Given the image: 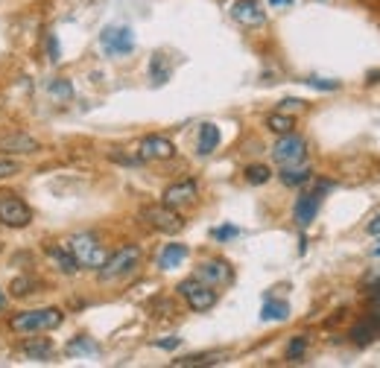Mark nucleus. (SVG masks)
Masks as SVG:
<instances>
[{"instance_id":"1","label":"nucleus","mask_w":380,"mask_h":368,"mask_svg":"<svg viewBox=\"0 0 380 368\" xmlns=\"http://www.w3.org/2000/svg\"><path fill=\"white\" fill-rule=\"evenodd\" d=\"M62 322H64V313L59 307H42V310L15 313L9 319V327H12V333H18V336H33V333L53 331Z\"/></svg>"},{"instance_id":"2","label":"nucleus","mask_w":380,"mask_h":368,"mask_svg":"<svg viewBox=\"0 0 380 368\" xmlns=\"http://www.w3.org/2000/svg\"><path fill=\"white\" fill-rule=\"evenodd\" d=\"M68 248H71V255L76 257V263H80L82 269H100L109 257V252L102 248V243L94 234H73L68 240Z\"/></svg>"},{"instance_id":"3","label":"nucleus","mask_w":380,"mask_h":368,"mask_svg":"<svg viewBox=\"0 0 380 368\" xmlns=\"http://www.w3.org/2000/svg\"><path fill=\"white\" fill-rule=\"evenodd\" d=\"M33 222V208L18 193L0 190V226L6 228H27Z\"/></svg>"},{"instance_id":"4","label":"nucleus","mask_w":380,"mask_h":368,"mask_svg":"<svg viewBox=\"0 0 380 368\" xmlns=\"http://www.w3.org/2000/svg\"><path fill=\"white\" fill-rule=\"evenodd\" d=\"M138 260H141V248H138V246L117 248V252L109 255L106 263H102V266L97 269L100 281H117V278H123V275H129V272L138 266Z\"/></svg>"},{"instance_id":"5","label":"nucleus","mask_w":380,"mask_h":368,"mask_svg":"<svg viewBox=\"0 0 380 368\" xmlns=\"http://www.w3.org/2000/svg\"><path fill=\"white\" fill-rule=\"evenodd\" d=\"M141 219L147 222L152 231H161V234H179L181 228H185V219L179 217V210L164 205V202L161 205H147L141 210Z\"/></svg>"},{"instance_id":"6","label":"nucleus","mask_w":380,"mask_h":368,"mask_svg":"<svg viewBox=\"0 0 380 368\" xmlns=\"http://www.w3.org/2000/svg\"><path fill=\"white\" fill-rule=\"evenodd\" d=\"M176 289H179V295L188 301V307H190L193 313H208V310L217 304V289L208 286V284H202L199 278L181 281Z\"/></svg>"},{"instance_id":"7","label":"nucleus","mask_w":380,"mask_h":368,"mask_svg":"<svg viewBox=\"0 0 380 368\" xmlns=\"http://www.w3.org/2000/svg\"><path fill=\"white\" fill-rule=\"evenodd\" d=\"M272 158L275 164L281 167H293V164H301L307 158V140L296 135V131H290V135H281L278 143L272 147Z\"/></svg>"},{"instance_id":"8","label":"nucleus","mask_w":380,"mask_h":368,"mask_svg":"<svg viewBox=\"0 0 380 368\" xmlns=\"http://www.w3.org/2000/svg\"><path fill=\"white\" fill-rule=\"evenodd\" d=\"M100 44L109 56H126V53L135 50V35L129 26H106L100 35Z\"/></svg>"},{"instance_id":"9","label":"nucleus","mask_w":380,"mask_h":368,"mask_svg":"<svg viewBox=\"0 0 380 368\" xmlns=\"http://www.w3.org/2000/svg\"><path fill=\"white\" fill-rule=\"evenodd\" d=\"M193 278H199L202 284H208V286H226V284H231V266L222 257H214V260H202L199 266H196V275Z\"/></svg>"},{"instance_id":"10","label":"nucleus","mask_w":380,"mask_h":368,"mask_svg":"<svg viewBox=\"0 0 380 368\" xmlns=\"http://www.w3.org/2000/svg\"><path fill=\"white\" fill-rule=\"evenodd\" d=\"M176 155V147L170 138H161V135H147L141 140L138 147V158L141 161H170Z\"/></svg>"},{"instance_id":"11","label":"nucleus","mask_w":380,"mask_h":368,"mask_svg":"<svg viewBox=\"0 0 380 368\" xmlns=\"http://www.w3.org/2000/svg\"><path fill=\"white\" fill-rule=\"evenodd\" d=\"M196 196H199V184H196L193 178H185V181L170 184V187L164 190V196H161V202L179 210V208H185V205H193Z\"/></svg>"},{"instance_id":"12","label":"nucleus","mask_w":380,"mask_h":368,"mask_svg":"<svg viewBox=\"0 0 380 368\" xmlns=\"http://www.w3.org/2000/svg\"><path fill=\"white\" fill-rule=\"evenodd\" d=\"M231 18L240 26H264L266 12L260 9L257 0H237V3H231Z\"/></svg>"},{"instance_id":"13","label":"nucleus","mask_w":380,"mask_h":368,"mask_svg":"<svg viewBox=\"0 0 380 368\" xmlns=\"http://www.w3.org/2000/svg\"><path fill=\"white\" fill-rule=\"evenodd\" d=\"M351 342L354 345H360V348H365V345H372V342L380 336V310H374L372 315H365L363 322H357L351 327Z\"/></svg>"},{"instance_id":"14","label":"nucleus","mask_w":380,"mask_h":368,"mask_svg":"<svg viewBox=\"0 0 380 368\" xmlns=\"http://www.w3.org/2000/svg\"><path fill=\"white\" fill-rule=\"evenodd\" d=\"M38 149V140L24 135V131H6L0 135V152L3 155H30Z\"/></svg>"},{"instance_id":"15","label":"nucleus","mask_w":380,"mask_h":368,"mask_svg":"<svg viewBox=\"0 0 380 368\" xmlns=\"http://www.w3.org/2000/svg\"><path fill=\"white\" fill-rule=\"evenodd\" d=\"M319 205H322V196L319 193H301L296 199V208H293V217L301 228H307L313 219L319 214Z\"/></svg>"},{"instance_id":"16","label":"nucleus","mask_w":380,"mask_h":368,"mask_svg":"<svg viewBox=\"0 0 380 368\" xmlns=\"http://www.w3.org/2000/svg\"><path fill=\"white\" fill-rule=\"evenodd\" d=\"M21 353L27 360H38V362H47L50 357H53V342L44 339V336H27L21 342Z\"/></svg>"},{"instance_id":"17","label":"nucleus","mask_w":380,"mask_h":368,"mask_svg":"<svg viewBox=\"0 0 380 368\" xmlns=\"http://www.w3.org/2000/svg\"><path fill=\"white\" fill-rule=\"evenodd\" d=\"M47 257L56 263V269H62L64 275H76L80 272V263L71 255V248H59V246H47Z\"/></svg>"},{"instance_id":"18","label":"nucleus","mask_w":380,"mask_h":368,"mask_svg":"<svg viewBox=\"0 0 380 368\" xmlns=\"http://www.w3.org/2000/svg\"><path fill=\"white\" fill-rule=\"evenodd\" d=\"M188 257V246L185 243H167L159 255V266L161 269H176L181 260Z\"/></svg>"},{"instance_id":"19","label":"nucleus","mask_w":380,"mask_h":368,"mask_svg":"<svg viewBox=\"0 0 380 368\" xmlns=\"http://www.w3.org/2000/svg\"><path fill=\"white\" fill-rule=\"evenodd\" d=\"M217 147H219V129L214 123H202L199 126V140H196V152L211 155Z\"/></svg>"},{"instance_id":"20","label":"nucleus","mask_w":380,"mask_h":368,"mask_svg":"<svg viewBox=\"0 0 380 368\" xmlns=\"http://www.w3.org/2000/svg\"><path fill=\"white\" fill-rule=\"evenodd\" d=\"M310 176H313V169L310 167H301V164H293V167H284L281 169V181L287 184V187H298V184L310 181Z\"/></svg>"},{"instance_id":"21","label":"nucleus","mask_w":380,"mask_h":368,"mask_svg":"<svg viewBox=\"0 0 380 368\" xmlns=\"http://www.w3.org/2000/svg\"><path fill=\"white\" fill-rule=\"evenodd\" d=\"M260 319L264 322H287L290 319V304H287V301H266L264 310H260Z\"/></svg>"},{"instance_id":"22","label":"nucleus","mask_w":380,"mask_h":368,"mask_svg":"<svg viewBox=\"0 0 380 368\" xmlns=\"http://www.w3.org/2000/svg\"><path fill=\"white\" fill-rule=\"evenodd\" d=\"M266 126H269V131H275V135H290L296 129V117H290L287 111H275L266 117Z\"/></svg>"},{"instance_id":"23","label":"nucleus","mask_w":380,"mask_h":368,"mask_svg":"<svg viewBox=\"0 0 380 368\" xmlns=\"http://www.w3.org/2000/svg\"><path fill=\"white\" fill-rule=\"evenodd\" d=\"M150 79H152L155 85H164L167 79H170V62H167L164 53H155V56H152V62H150Z\"/></svg>"},{"instance_id":"24","label":"nucleus","mask_w":380,"mask_h":368,"mask_svg":"<svg viewBox=\"0 0 380 368\" xmlns=\"http://www.w3.org/2000/svg\"><path fill=\"white\" fill-rule=\"evenodd\" d=\"M222 360H226V353H193V357H185V360H173V365H185V368H190V365H217Z\"/></svg>"},{"instance_id":"25","label":"nucleus","mask_w":380,"mask_h":368,"mask_svg":"<svg viewBox=\"0 0 380 368\" xmlns=\"http://www.w3.org/2000/svg\"><path fill=\"white\" fill-rule=\"evenodd\" d=\"M269 178H272L269 167H264V164H248L246 167V181L248 184H266Z\"/></svg>"},{"instance_id":"26","label":"nucleus","mask_w":380,"mask_h":368,"mask_svg":"<svg viewBox=\"0 0 380 368\" xmlns=\"http://www.w3.org/2000/svg\"><path fill=\"white\" fill-rule=\"evenodd\" d=\"M50 91V97H56V100H71L73 97V85L68 82V79H53V82L47 85Z\"/></svg>"},{"instance_id":"27","label":"nucleus","mask_w":380,"mask_h":368,"mask_svg":"<svg viewBox=\"0 0 380 368\" xmlns=\"http://www.w3.org/2000/svg\"><path fill=\"white\" fill-rule=\"evenodd\" d=\"M35 286H38L35 278H15L9 289H12V295H15V298H24V295H30ZM35 293H38V289H35Z\"/></svg>"},{"instance_id":"28","label":"nucleus","mask_w":380,"mask_h":368,"mask_svg":"<svg viewBox=\"0 0 380 368\" xmlns=\"http://www.w3.org/2000/svg\"><path fill=\"white\" fill-rule=\"evenodd\" d=\"M305 351H307V336H296L290 345H287V360L298 362L301 357H305Z\"/></svg>"},{"instance_id":"29","label":"nucleus","mask_w":380,"mask_h":368,"mask_svg":"<svg viewBox=\"0 0 380 368\" xmlns=\"http://www.w3.org/2000/svg\"><path fill=\"white\" fill-rule=\"evenodd\" d=\"M94 351H97V345L91 339H85V336H76L68 345V353H94Z\"/></svg>"},{"instance_id":"30","label":"nucleus","mask_w":380,"mask_h":368,"mask_svg":"<svg viewBox=\"0 0 380 368\" xmlns=\"http://www.w3.org/2000/svg\"><path fill=\"white\" fill-rule=\"evenodd\" d=\"M305 82H307L310 88H316V91H336V88H339L336 79H319V76H310V79H305Z\"/></svg>"},{"instance_id":"31","label":"nucleus","mask_w":380,"mask_h":368,"mask_svg":"<svg viewBox=\"0 0 380 368\" xmlns=\"http://www.w3.org/2000/svg\"><path fill=\"white\" fill-rule=\"evenodd\" d=\"M21 173V167L15 158H0V178H9V176H15Z\"/></svg>"},{"instance_id":"32","label":"nucleus","mask_w":380,"mask_h":368,"mask_svg":"<svg viewBox=\"0 0 380 368\" xmlns=\"http://www.w3.org/2000/svg\"><path fill=\"white\" fill-rule=\"evenodd\" d=\"M237 234H240V231L234 228V226H222V228H217V231H214L217 240H231V237H237Z\"/></svg>"},{"instance_id":"33","label":"nucleus","mask_w":380,"mask_h":368,"mask_svg":"<svg viewBox=\"0 0 380 368\" xmlns=\"http://www.w3.org/2000/svg\"><path fill=\"white\" fill-rule=\"evenodd\" d=\"M363 286H372V289H377V286H380V269H372V272H365V278H363Z\"/></svg>"},{"instance_id":"34","label":"nucleus","mask_w":380,"mask_h":368,"mask_svg":"<svg viewBox=\"0 0 380 368\" xmlns=\"http://www.w3.org/2000/svg\"><path fill=\"white\" fill-rule=\"evenodd\" d=\"M305 109V100H284L281 102V111H301Z\"/></svg>"},{"instance_id":"35","label":"nucleus","mask_w":380,"mask_h":368,"mask_svg":"<svg viewBox=\"0 0 380 368\" xmlns=\"http://www.w3.org/2000/svg\"><path fill=\"white\" fill-rule=\"evenodd\" d=\"M47 53H50V59H53V62H59V53H62V50H59V42H56L53 35L47 38Z\"/></svg>"},{"instance_id":"36","label":"nucleus","mask_w":380,"mask_h":368,"mask_svg":"<svg viewBox=\"0 0 380 368\" xmlns=\"http://www.w3.org/2000/svg\"><path fill=\"white\" fill-rule=\"evenodd\" d=\"M155 345H159L161 351H173V348H179V345H181V339H159V342H155Z\"/></svg>"},{"instance_id":"37","label":"nucleus","mask_w":380,"mask_h":368,"mask_svg":"<svg viewBox=\"0 0 380 368\" xmlns=\"http://www.w3.org/2000/svg\"><path fill=\"white\" fill-rule=\"evenodd\" d=\"M365 231H369V234H380V217H374L369 226H365Z\"/></svg>"},{"instance_id":"38","label":"nucleus","mask_w":380,"mask_h":368,"mask_svg":"<svg viewBox=\"0 0 380 368\" xmlns=\"http://www.w3.org/2000/svg\"><path fill=\"white\" fill-rule=\"evenodd\" d=\"M365 82H369V85H377V82H380V71H369V76H365Z\"/></svg>"},{"instance_id":"39","label":"nucleus","mask_w":380,"mask_h":368,"mask_svg":"<svg viewBox=\"0 0 380 368\" xmlns=\"http://www.w3.org/2000/svg\"><path fill=\"white\" fill-rule=\"evenodd\" d=\"M269 3H272V6H290L293 0H269Z\"/></svg>"},{"instance_id":"40","label":"nucleus","mask_w":380,"mask_h":368,"mask_svg":"<svg viewBox=\"0 0 380 368\" xmlns=\"http://www.w3.org/2000/svg\"><path fill=\"white\" fill-rule=\"evenodd\" d=\"M374 257H380V246H377V248H374Z\"/></svg>"},{"instance_id":"41","label":"nucleus","mask_w":380,"mask_h":368,"mask_svg":"<svg viewBox=\"0 0 380 368\" xmlns=\"http://www.w3.org/2000/svg\"><path fill=\"white\" fill-rule=\"evenodd\" d=\"M0 307H3V295H0Z\"/></svg>"}]
</instances>
